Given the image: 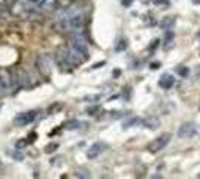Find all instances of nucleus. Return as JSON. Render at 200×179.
<instances>
[{"mask_svg": "<svg viewBox=\"0 0 200 179\" xmlns=\"http://www.w3.org/2000/svg\"><path fill=\"white\" fill-rule=\"evenodd\" d=\"M0 88L3 90L6 94L11 91V88H18V82H17L15 72H11L6 67H2L0 69Z\"/></svg>", "mask_w": 200, "mask_h": 179, "instance_id": "f257e3e1", "label": "nucleus"}, {"mask_svg": "<svg viewBox=\"0 0 200 179\" xmlns=\"http://www.w3.org/2000/svg\"><path fill=\"white\" fill-rule=\"evenodd\" d=\"M55 63H57V66H58V69L61 72H72L73 67H76L72 63L67 49H58L57 51V54H55Z\"/></svg>", "mask_w": 200, "mask_h": 179, "instance_id": "f03ea898", "label": "nucleus"}, {"mask_svg": "<svg viewBox=\"0 0 200 179\" xmlns=\"http://www.w3.org/2000/svg\"><path fill=\"white\" fill-rule=\"evenodd\" d=\"M36 69L42 76H49L52 70V58L49 54H39L36 57Z\"/></svg>", "mask_w": 200, "mask_h": 179, "instance_id": "7ed1b4c3", "label": "nucleus"}, {"mask_svg": "<svg viewBox=\"0 0 200 179\" xmlns=\"http://www.w3.org/2000/svg\"><path fill=\"white\" fill-rule=\"evenodd\" d=\"M170 134L169 133H164L158 136V137H155L149 145H148V149H149V152H152V154H155V152H158L161 149H164L166 146H167V143L170 142Z\"/></svg>", "mask_w": 200, "mask_h": 179, "instance_id": "20e7f679", "label": "nucleus"}, {"mask_svg": "<svg viewBox=\"0 0 200 179\" xmlns=\"http://www.w3.org/2000/svg\"><path fill=\"white\" fill-rule=\"evenodd\" d=\"M38 114H39L38 111H29V112L20 114V115H17V117H15L14 123H15V126H18V127L27 126V124H30V123H33V121L36 120Z\"/></svg>", "mask_w": 200, "mask_h": 179, "instance_id": "39448f33", "label": "nucleus"}, {"mask_svg": "<svg viewBox=\"0 0 200 179\" xmlns=\"http://www.w3.org/2000/svg\"><path fill=\"white\" fill-rule=\"evenodd\" d=\"M196 133H197V127L194 123H184L178 129V137H181V139H190Z\"/></svg>", "mask_w": 200, "mask_h": 179, "instance_id": "423d86ee", "label": "nucleus"}, {"mask_svg": "<svg viewBox=\"0 0 200 179\" xmlns=\"http://www.w3.org/2000/svg\"><path fill=\"white\" fill-rule=\"evenodd\" d=\"M106 149H108V145H106L105 142H96V143H93V145L88 148L87 157H88V160H94V158H97L100 154H103Z\"/></svg>", "mask_w": 200, "mask_h": 179, "instance_id": "0eeeda50", "label": "nucleus"}, {"mask_svg": "<svg viewBox=\"0 0 200 179\" xmlns=\"http://www.w3.org/2000/svg\"><path fill=\"white\" fill-rule=\"evenodd\" d=\"M158 85L163 90H170L175 85V76L172 73H163L158 79Z\"/></svg>", "mask_w": 200, "mask_h": 179, "instance_id": "6e6552de", "label": "nucleus"}, {"mask_svg": "<svg viewBox=\"0 0 200 179\" xmlns=\"http://www.w3.org/2000/svg\"><path fill=\"white\" fill-rule=\"evenodd\" d=\"M140 124H142L143 127L149 129V130H157L158 126H160V118L155 117V115H149V117L143 118V120L140 121Z\"/></svg>", "mask_w": 200, "mask_h": 179, "instance_id": "1a4fd4ad", "label": "nucleus"}, {"mask_svg": "<svg viewBox=\"0 0 200 179\" xmlns=\"http://www.w3.org/2000/svg\"><path fill=\"white\" fill-rule=\"evenodd\" d=\"M57 8H58V0H43L39 6H38V11L51 14V12L57 11Z\"/></svg>", "mask_w": 200, "mask_h": 179, "instance_id": "9d476101", "label": "nucleus"}, {"mask_svg": "<svg viewBox=\"0 0 200 179\" xmlns=\"http://www.w3.org/2000/svg\"><path fill=\"white\" fill-rule=\"evenodd\" d=\"M173 32H170V30H167L166 32V36H164V42H163V48L167 51V49H170L172 46H173Z\"/></svg>", "mask_w": 200, "mask_h": 179, "instance_id": "9b49d317", "label": "nucleus"}, {"mask_svg": "<svg viewBox=\"0 0 200 179\" xmlns=\"http://www.w3.org/2000/svg\"><path fill=\"white\" fill-rule=\"evenodd\" d=\"M173 24H175V17H164L160 21V27L163 30H170Z\"/></svg>", "mask_w": 200, "mask_h": 179, "instance_id": "f8f14e48", "label": "nucleus"}, {"mask_svg": "<svg viewBox=\"0 0 200 179\" xmlns=\"http://www.w3.org/2000/svg\"><path fill=\"white\" fill-rule=\"evenodd\" d=\"M140 118H137V117H131V118H128L127 121H124L122 123V130H127V129H130V127H133V126H137V124H140Z\"/></svg>", "mask_w": 200, "mask_h": 179, "instance_id": "ddd939ff", "label": "nucleus"}, {"mask_svg": "<svg viewBox=\"0 0 200 179\" xmlns=\"http://www.w3.org/2000/svg\"><path fill=\"white\" fill-rule=\"evenodd\" d=\"M81 123L78 120H70V121H67L66 124H64V129L66 130H76V129H79Z\"/></svg>", "mask_w": 200, "mask_h": 179, "instance_id": "4468645a", "label": "nucleus"}, {"mask_svg": "<svg viewBox=\"0 0 200 179\" xmlns=\"http://www.w3.org/2000/svg\"><path fill=\"white\" fill-rule=\"evenodd\" d=\"M102 99L100 94H88V96H84V102H88V103H94V102H99Z\"/></svg>", "mask_w": 200, "mask_h": 179, "instance_id": "2eb2a0df", "label": "nucleus"}, {"mask_svg": "<svg viewBox=\"0 0 200 179\" xmlns=\"http://www.w3.org/2000/svg\"><path fill=\"white\" fill-rule=\"evenodd\" d=\"M127 39H120L118 42H117V45H115V51L117 52H122L125 48H127Z\"/></svg>", "mask_w": 200, "mask_h": 179, "instance_id": "dca6fc26", "label": "nucleus"}, {"mask_svg": "<svg viewBox=\"0 0 200 179\" xmlns=\"http://www.w3.org/2000/svg\"><path fill=\"white\" fill-rule=\"evenodd\" d=\"M75 176H76V178H90V172H88L87 169L79 167V169L75 170Z\"/></svg>", "mask_w": 200, "mask_h": 179, "instance_id": "f3484780", "label": "nucleus"}, {"mask_svg": "<svg viewBox=\"0 0 200 179\" xmlns=\"http://www.w3.org/2000/svg\"><path fill=\"white\" fill-rule=\"evenodd\" d=\"M176 72H178V75L182 76V78H185V76L190 75V69H188L187 66H179V67L176 69Z\"/></svg>", "mask_w": 200, "mask_h": 179, "instance_id": "a211bd4d", "label": "nucleus"}, {"mask_svg": "<svg viewBox=\"0 0 200 179\" xmlns=\"http://www.w3.org/2000/svg\"><path fill=\"white\" fill-rule=\"evenodd\" d=\"M57 149H58V143H55V142H52V143H49V145L45 146V152H46V154H52V152H55Z\"/></svg>", "mask_w": 200, "mask_h": 179, "instance_id": "6ab92c4d", "label": "nucleus"}, {"mask_svg": "<svg viewBox=\"0 0 200 179\" xmlns=\"http://www.w3.org/2000/svg\"><path fill=\"white\" fill-rule=\"evenodd\" d=\"M58 109H61V105H60V103H54V105H51V106L48 108V114L52 115V114H55V111H58Z\"/></svg>", "mask_w": 200, "mask_h": 179, "instance_id": "aec40b11", "label": "nucleus"}, {"mask_svg": "<svg viewBox=\"0 0 200 179\" xmlns=\"http://www.w3.org/2000/svg\"><path fill=\"white\" fill-rule=\"evenodd\" d=\"M154 5L158 6V8H169L170 2L169 0H154Z\"/></svg>", "mask_w": 200, "mask_h": 179, "instance_id": "412c9836", "label": "nucleus"}, {"mask_svg": "<svg viewBox=\"0 0 200 179\" xmlns=\"http://www.w3.org/2000/svg\"><path fill=\"white\" fill-rule=\"evenodd\" d=\"M18 151H20V149H17V151H14V152H8V154H9L12 158H15V160H18V161H20V160H23V158H24V155H23V154H20Z\"/></svg>", "mask_w": 200, "mask_h": 179, "instance_id": "4be33fe9", "label": "nucleus"}, {"mask_svg": "<svg viewBox=\"0 0 200 179\" xmlns=\"http://www.w3.org/2000/svg\"><path fill=\"white\" fill-rule=\"evenodd\" d=\"M99 111H100L99 106H90V108L87 109V114H88V115H96Z\"/></svg>", "mask_w": 200, "mask_h": 179, "instance_id": "5701e85b", "label": "nucleus"}, {"mask_svg": "<svg viewBox=\"0 0 200 179\" xmlns=\"http://www.w3.org/2000/svg\"><path fill=\"white\" fill-rule=\"evenodd\" d=\"M26 146H27V140H24V139H23V140H18V142H17V149H20V151H21V149H23V148H26Z\"/></svg>", "mask_w": 200, "mask_h": 179, "instance_id": "b1692460", "label": "nucleus"}, {"mask_svg": "<svg viewBox=\"0 0 200 179\" xmlns=\"http://www.w3.org/2000/svg\"><path fill=\"white\" fill-rule=\"evenodd\" d=\"M36 137H38V133H30L29 134V139H27V143H33L35 140H36Z\"/></svg>", "mask_w": 200, "mask_h": 179, "instance_id": "393cba45", "label": "nucleus"}, {"mask_svg": "<svg viewBox=\"0 0 200 179\" xmlns=\"http://www.w3.org/2000/svg\"><path fill=\"white\" fill-rule=\"evenodd\" d=\"M109 114H111V118H121L122 117V112H120V111H112Z\"/></svg>", "mask_w": 200, "mask_h": 179, "instance_id": "a878e982", "label": "nucleus"}, {"mask_svg": "<svg viewBox=\"0 0 200 179\" xmlns=\"http://www.w3.org/2000/svg\"><path fill=\"white\" fill-rule=\"evenodd\" d=\"M133 2H134V0H122L121 3H122V6H124V8H130Z\"/></svg>", "mask_w": 200, "mask_h": 179, "instance_id": "bb28decb", "label": "nucleus"}, {"mask_svg": "<svg viewBox=\"0 0 200 179\" xmlns=\"http://www.w3.org/2000/svg\"><path fill=\"white\" fill-rule=\"evenodd\" d=\"M17 2H18V0H5L3 5H5V6H14Z\"/></svg>", "mask_w": 200, "mask_h": 179, "instance_id": "cd10ccee", "label": "nucleus"}, {"mask_svg": "<svg viewBox=\"0 0 200 179\" xmlns=\"http://www.w3.org/2000/svg\"><path fill=\"white\" fill-rule=\"evenodd\" d=\"M106 64V61H100V63H96L94 66H91V69H99V67H103Z\"/></svg>", "mask_w": 200, "mask_h": 179, "instance_id": "c85d7f7f", "label": "nucleus"}, {"mask_svg": "<svg viewBox=\"0 0 200 179\" xmlns=\"http://www.w3.org/2000/svg\"><path fill=\"white\" fill-rule=\"evenodd\" d=\"M160 66H161L160 63H152V64H151V69H152V70H155V69H158Z\"/></svg>", "mask_w": 200, "mask_h": 179, "instance_id": "c756f323", "label": "nucleus"}, {"mask_svg": "<svg viewBox=\"0 0 200 179\" xmlns=\"http://www.w3.org/2000/svg\"><path fill=\"white\" fill-rule=\"evenodd\" d=\"M120 75H121V70L120 69H115V70H114V78H118Z\"/></svg>", "mask_w": 200, "mask_h": 179, "instance_id": "7c9ffc66", "label": "nucleus"}, {"mask_svg": "<svg viewBox=\"0 0 200 179\" xmlns=\"http://www.w3.org/2000/svg\"><path fill=\"white\" fill-rule=\"evenodd\" d=\"M196 76H197V79L200 81V66L197 67V69H196Z\"/></svg>", "mask_w": 200, "mask_h": 179, "instance_id": "2f4dec72", "label": "nucleus"}, {"mask_svg": "<svg viewBox=\"0 0 200 179\" xmlns=\"http://www.w3.org/2000/svg\"><path fill=\"white\" fill-rule=\"evenodd\" d=\"M193 3H194V5H197V6H200V0H193Z\"/></svg>", "mask_w": 200, "mask_h": 179, "instance_id": "473e14b6", "label": "nucleus"}, {"mask_svg": "<svg viewBox=\"0 0 200 179\" xmlns=\"http://www.w3.org/2000/svg\"><path fill=\"white\" fill-rule=\"evenodd\" d=\"M30 2H39V0H30Z\"/></svg>", "mask_w": 200, "mask_h": 179, "instance_id": "72a5a7b5", "label": "nucleus"}, {"mask_svg": "<svg viewBox=\"0 0 200 179\" xmlns=\"http://www.w3.org/2000/svg\"><path fill=\"white\" fill-rule=\"evenodd\" d=\"M197 178H200V173H199V175H197Z\"/></svg>", "mask_w": 200, "mask_h": 179, "instance_id": "f704fd0d", "label": "nucleus"}, {"mask_svg": "<svg viewBox=\"0 0 200 179\" xmlns=\"http://www.w3.org/2000/svg\"><path fill=\"white\" fill-rule=\"evenodd\" d=\"M0 108H2V103H0Z\"/></svg>", "mask_w": 200, "mask_h": 179, "instance_id": "c9c22d12", "label": "nucleus"}, {"mask_svg": "<svg viewBox=\"0 0 200 179\" xmlns=\"http://www.w3.org/2000/svg\"><path fill=\"white\" fill-rule=\"evenodd\" d=\"M199 36H200V35H199Z\"/></svg>", "mask_w": 200, "mask_h": 179, "instance_id": "e433bc0d", "label": "nucleus"}]
</instances>
